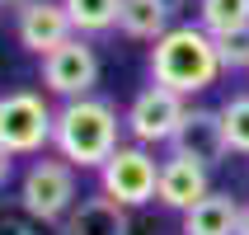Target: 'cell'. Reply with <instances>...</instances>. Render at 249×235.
<instances>
[{"instance_id":"10","label":"cell","mask_w":249,"mask_h":235,"mask_svg":"<svg viewBox=\"0 0 249 235\" xmlns=\"http://www.w3.org/2000/svg\"><path fill=\"white\" fill-rule=\"evenodd\" d=\"M212 193V169L197 165V160H188V155H174L169 151V160H160V188H155V202L169 212H188L193 202H202V198Z\"/></svg>"},{"instance_id":"20","label":"cell","mask_w":249,"mask_h":235,"mask_svg":"<svg viewBox=\"0 0 249 235\" xmlns=\"http://www.w3.org/2000/svg\"><path fill=\"white\" fill-rule=\"evenodd\" d=\"M240 235H249V207L240 212Z\"/></svg>"},{"instance_id":"16","label":"cell","mask_w":249,"mask_h":235,"mask_svg":"<svg viewBox=\"0 0 249 235\" xmlns=\"http://www.w3.org/2000/svg\"><path fill=\"white\" fill-rule=\"evenodd\" d=\"M221 123H226V141L231 155H249V94H231L221 104Z\"/></svg>"},{"instance_id":"11","label":"cell","mask_w":249,"mask_h":235,"mask_svg":"<svg viewBox=\"0 0 249 235\" xmlns=\"http://www.w3.org/2000/svg\"><path fill=\"white\" fill-rule=\"evenodd\" d=\"M61 235H132V212L104 193H89L61 221Z\"/></svg>"},{"instance_id":"7","label":"cell","mask_w":249,"mask_h":235,"mask_svg":"<svg viewBox=\"0 0 249 235\" xmlns=\"http://www.w3.org/2000/svg\"><path fill=\"white\" fill-rule=\"evenodd\" d=\"M38 71H42V90L56 94L61 104L66 99H85L99 90V52L89 38H66L61 47H52L47 56H38Z\"/></svg>"},{"instance_id":"13","label":"cell","mask_w":249,"mask_h":235,"mask_svg":"<svg viewBox=\"0 0 249 235\" xmlns=\"http://www.w3.org/2000/svg\"><path fill=\"white\" fill-rule=\"evenodd\" d=\"M174 5L179 0H123L118 10V33L137 42H155L174 28Z\"/></svg>"},{"instance_id":"6","label":"cell","mask_w":249,"mask_h":235,"mask_svg":"<svg viewBox=\"0 0 249 235\" xmlns=\"http://www.w3.org/2000/svg\"><path fill=\"white\" fill-rule=\"evenodd\" d=\"M188 99L183 94H174V90H165V85H146L132 104H127V113H123V127H127V137L137 141V146H169V141L179 137V127H183V118H188Z\"/></svg>"},{"instance_id":"12","label":"cell","mask_w":249,"mask_h":235,"mask_svg":"<svg viewBox=\"0 0 249 235\" xmlns=\"http://www.w3.org/2000/svg\"><path fill=\"white\" fill-rule=\"evenodd\" d=\"M240 212H245L240 198L212 188L202 202L183 212V235H240Z\"/></svg>"},{"instance_id":"9","label":"cell","mask_w":249,"mask_h":235,"mask_svg":"<svg viewBox=\"0 0 249 235\" xmlns=\"http://www.w3.org/2000/svg\"><path fill=\"white\" fill-rule=\"evenodd\" d=\"M169 151L188 155V160H197V165H207V169L226 165V160H231V141H226L221 108H188L179 137L169 141Z\"/></svg>"},{"instance_id":"3","label":"cell","mask_w":249,"mask_h":235,"mask_svg":"<svg viewBox=\"0 0 249 235\" xmlns=\"http://www.w3.org/2000/svg\"><path fill=\"white\" fill-rule=\"evenodd\" d=\"M80 202V169L66 165L61 155H33L19 174V212L42 226H61Z\"/></svg>"},{"instance_id":"4","label":"cell","mask_w":249,"mask_h":235,"mask_svg":"<svg viewBox=\"0 0 249 235\" xmlns=\"http://www.w3.org/2000/svg\"><path fill=\"white\" fill-rule=\"evenodd\" d=\"M56 132V108L38 90H5L0 94V146L10 155H42Z\"/></svg>"},{"instance_id":"17","label":"cell","mask_w":249,"mask_h":235,"mask_svg":"<svg viewBox=\"0 0 249 235\" xmlns=\"http://www.w3.org/2000/svg\"><path fill=\"white\" fill-rule=\"evenodd\" d=\"M216 52H221V66L226 71H249V28L216 38Z\"/></svg>"},{"instance_id":"2","label":"cell","mask_w":249,"mask_h":235,"mask_svg":"<svg viewBox=\"0 0 249 235\" xmlns=\"http://www.w3.org/2000/svg\"><path fill=\"white\" fill-rule=\"evenodd\" d=\"M146 71H151L155 85H165V90H174L183 99L212 90L226 75L216 38L202 24H174L165 38H155L151 56H146Z\"/></svg>"},{"instance_id":"1","label":"cell","mask_w":249,"mask_h":235,"mask_svg":"<svg viewBox=\"0 0 249 235\" xmlns=\"http://www.w3.org/2000/svg\"><path fill=\"white\" fill-rule=\"evenodd\" d=\"M123 118L118 104L104 94H85V99H66L56 108V132H52V151L75 169H104L118 146H123Z\"/></svg>"},{"instance_id":"18","label":"cell","mask_w":249,"mask_h":235,"mask_svg":"<svg viewBox=\"0 0 249 235\" xmlns=\"http://www.w3.org/2000/svg\"><path fill=\"white\" fill-rule=\"evenodd\" d=\"M0 235H42V221L14 212V217H0Z\"/></svg>"},{"instance_id":"15","label":"cell","mask_w":249,"mask_h":235,"mask_svg":"<svg viewBox=\"0 0 249 235\" xmlns=\"http://www.w3.org/2000/svg\"><path fill=\"white\" fill-rule=\"evenodd\" d=\"M197 24L212 38L240 33V28H249V0H197Z\"/></svg>"},{"instance_id":"21","label":"cell","mask_w":249,"mask_h":235,"mask_svg":"<svg viewBox=\"0 0 249 235\" xmlns=\"http://www.w3.org/2000/svg\"><path fill=\"white\" fill-rule=\"evenodd\" d=\"M10 5H24V0H0V10H10Z\"/></svg>"},{"instance_id":"19","label":"cell","mask_w":249,"mask_h":235,"mask_svg":"<svg viewBox=\"0 0 249 235\" xmlns=\"http://www.w3.org/2000/svg\"><path fill=\"white\" fill-rule=\"evenodd\" d=\"M14 160H19V155H10L5 146H0V188H5V183L14 179Z\"/></svg>"},{"instance_id":"14","label":"cell","mask_w":249,"mask_h":235,"mask_svg":"<svg viewBox=\"0 0 249 235\" xmlns=\"http://www.w3.org/2000/svg\"><path fill=\"white\" fill-rule=\"evenodd\" d=\"M71 14V28L80 38H99V33H113L118 28V10L123 0H61Z\"/></svg>"},{"instance_id":"8","label":"cell","mask_w":249,"mask_h":235,"mask_svg":"<svg viewBox=\"0 0 249 235\" xmlns=\"http://www.w3.org/2000/svg\"><path fill=\"white\" fill-rule=\"evenodd\" d=\"M14 38L24 52L47 56L52 47L75 38V28H71V14L61 0H24V5H14Z\"/></svg>"},{"instance_id":"5","label":"cell","mask_w":249,"mask_h":235,"mask_svg":"<svg viewBox=\"0 0 249 235\" xmlns=\"http://www.w3.org/2000/svg\"><path fill=\"white\" fill-rule=\"evenodd\" d=\"M155 188H160V160L151 146H137V141H123L99 169V193L123 202L127 212L155 202Z\"/></svg>"}]
</instances>
